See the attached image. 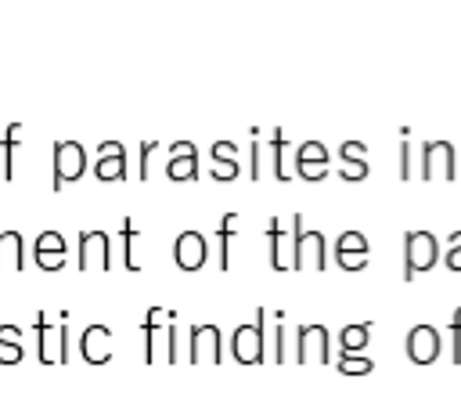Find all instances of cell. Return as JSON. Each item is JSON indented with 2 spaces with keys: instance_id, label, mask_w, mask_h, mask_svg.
Segmentation results:
<instances>
[{
  "instance_id": "7",
  "label": "cell",
  "mask_w": 461,
  "mask_h": 415,
  "mask_svg": "<svg viewBox=\"0 0 461 415\" xmlns=\"http://www.w3.org/2000/svg\"><path fill=\"white\" fill-rule=\"evenodd\" d=\"M223 357V332L220 325L194 321L187 332V361L191 364H220Z\"/></svg>"
},
{
  "instance_id": "17",
  "label": "cell",
  "mask_w": 461,
  "mask_h": 415,
  "mask_svg": "<svg viewBox=\"0 0 461 415\" xmlns=\"http://www.w3.org/2000/svg\"><path fill=\"white\" fill-rule=\"evenodd\" d=\"M32 260H36L40 271H58V267H65V260H68L65 238H61L58 231H40V238H36V245H32Z\"/></svg>"
},
{
  "instance_id": "27",
  "label": "cell",
  "mask_w": 461,
  "mask_h": 415,
  "mask_svg": "<svg viewBox=\"0 0 461 415\" xmlns=\"http://www.w3.org/2000/svg\"><path fill=\"white\" fill-rule=\"evenodd\" d=\"M335 368H339L342 375H367V372L375 368V361H371V357H364V354H339Z\"/></svg>"
},
{
  "instance_id": "5",
  "label": "cell",
  "mask_w": 461,
  "mask_h": 415,
  "mask_svg": "<svg viewBox=\"0 0 461 415\" xmlns=\"http://www.w3.org/2000/svg\"><path fill=\"white\" fill-rule=\"evenodd\" d=\"M328 267V249L321 231H303V213L295 217V235H292V271H324Z\"/></svg>"
},
{
  "instance_id": "22",
  "label": "cell",
  "mask_w": 461,
  "mask_h": 415,
  "mask_svg": "<svg viewBox=\"0 0 461 415\" xmlns=\"http://www.w3.org/2000/svg\"><path fill=\"white\" fill-rule=\"evenodd\" d=\"M238 224H241V217L238 213H227L220 220V227H216V260H220L223 271L230 267V238L238 235Z\"/></svg>"
},
{
  "instance_id": "3",
  "label": "cell",
  "mask_w": 461,
  "mask_h": 415,
  "mask_svg": "<svg viewBox=\"0 0 461 415\" xmlns=\"http://www.w3.org/2000/svg\"><path fill=\"white\" fill-rule=\"evenodd\" d=\"M230 354H234L238 364H263L267 361V307H259L249 325L234 328Z\"/></svg>"
},
{
  "instance_id": "12",
  "label": "cell",
  "mask_w": 461,
  "mask_h": 415,
  "mask_svg": "<svg viewBox=\"0 0 461 415\" xmlns=\"http://www.w3.org/2000/svg\"><path fill=\"white\" fill-rule=\"evenodd\" d=\"M328 170H331V155H328L324 141L310 137V141H303V144L295 148V177H303V180H321Z\"/></svg>"
},
{
  "instance_id": "8",
  "label": "cell",
  "mask_w": 461,
  "mask_h": 415,
  "mask_svg": "<svg viewBox=\"0 0 461 415\" xmlns=\"http://www.w3.org/2000/svg\"><path fill=\"white\" fill-rule=\"evenodd\" d=\"M86 173V152L79 141H54V191L76 184Z\"/></svg>"
},
{
  "instance_id": "2",
  "label": "cell",
  "mask_w": 461,
  "mask_h": 415,
  "mask_svg": "<svg viewBox=\"0 0 461 415\" xmlns=\"http://www.w3.org/2000/svg\"><path fill=\"white\" fill-rule=\"evenodd\" d=\"M36 357L40 364H68L72 339H68V310H58L47 318L43 310L36 314Z\"/></svg>"
},
{
  "instance_id": "19",
  "label": "cell",
  "mask_w": 461,
  "mask_h": 415,
  "mask_svg": "<svg viewBox=\"0 0 461 415\" xmlns=\"http://www.w3.org/2000/svg\"><path fill=\"white\" fill-rule=\"evenodd\" d=\"M238 173H241L238 144L234 141H212V180H234Z\"/></svg>"
},
{
  "instance_id": "24",
  "label": "cell",
  "mask_w": 461,
  "mask_h": 415,
  "mask_svg": "<svg viewBox=\"0 0 461 415\" xmlns=\"http://www.w3.org/2000/svg\"><path fill=\"white\" fill-rule=\"evenodd\" d=\"M285 148H288V134L285 130H274L270 134V159H274V180H292V173L285 170Z\"/></svg>"
},
{
  "instance_id": "25",
  "label": "cell",
  "mask_w": 461,
  "mask_h": 415,
  "mask_svg": "<svg viewBox=\"0 0 461 415\" xmlns=\"http://www.w3.org/2000/svg\"><path fill=\"white\" fill-rule=\"evenodd\" d=\"M137 235H140V227L126 217V220L119 224V242H122V263H126L130 271H140V260L133 256V242H137Z\"/></svg>"
},
{
  "instance_id": "14",
  "label": "cell",
  "mask_w": 461,
  "mask_h": 415,
  "mask_svg": "<svg viewBox=\"0 0 461 415\" xmlns=\"http://www.w3.org/2000/svg\"><path fill=\"white\" fill-rule=\"evenodd\" d=\"M126 173H130V166H126V148H122V141H101V144H97L94 177H97V180H122Z\"/></svg>"
},
{
  "instance_id": "28",
  "label": "cell",
  "mask_w": 461,
  "mask_h": 415,
  "mask_svg": "<svg viewBox=\"0 0 461 415\" xmlns=\"http://www.w3.org/2000/svg\"><path fill=\"white\" fill-rule=\"evenodd\" d=\"M403 144H400V180H414V148H411V130H400Z\"/></svg>"
},
{
  "instance_id": "18",
  "label": "cell",
  "mask_w": 461,
  "mask_h": 415,
  "mask_svg": "<svg viewBox=\"0 0 461 415\" xmlns=\"http://www.w3.org/2000/svg\"><path fill=\"white\" fill-rule=\"evenodd\" d=\"M173 260L180 271H198L205 260H209V249H205V238L198 231H180L176 242H173Z\"/></svg>"
},
{
  "instance_id": "13",
  "label": "cell",
  "mask_w": 461,
  "mask_h": 415,
  "mask_svg": "<svg viewBox=\"0 0 461 415\" xmlns=\"http://www.w3.org/2000/svg\"><path fill=\"white\" fill-rule=\"evenodd\" d=\"M335 263L342 267V271H364L367 267V256H371V249H367V238L360 235V231H342L339 238H335Z\"/></svg>"
},
{
  "instance_id": "4",
  "label": "cell",
  "mask_w": 461,
  "mask_h": 415,
  "mask_svg": "<svg viewBox=\"0 0 461 415\" xmlns=\"http://www.w3.org/2000/svg\"><path fill=\"white\" fill-rule=\"evenodd\" d=\"M439 263V242L432 231H407L403 235V281H414L429 267Z\"/></svg>"
},
{
  "instance_id": "10",
  "label": "cell",
  "mask_w": 461,
  "mask_h": 415,
  "mask_svg": "<svg viewBox=\"0 0 461 415\" xmlns=\"http://www.w3.org/2000/svg\"><path fill=\"white\" fill-rule=\"evenodd\" d=\"M79 271H112V235L104 231H79Z\"/></svg>"
},
{
  "instance_id": "16",
  "label": "cell",
  "mask_w": 461,
  "mask_h": 415,
  "mask_svg": "<svg viewBox=\"0 0 461 415\" xmlns=\"http://www.w3.org/2000/svg\"><path fill=\"white\" fill-rule=\"evenodd\" d=\"M166 177L169 180H198V148L191 141H173L169 144Z\"/></svg>"
},
{
  "instance_id": "32",
  "label": "cell",
  "mask_w": 461,
  "mask_h": 415,
  "mask_svg": "<svg viewBox=\"0 0 461 415\" xmlns=\"http://www.w3.org/2000/svg\"><path fill=\"white\" fill-rule=\"evenodd\" d=\"M447 271H461V231H454L450 238H447Z\"/></svg>"
},
{
  "instance_id": "9",
  "label": "cell",
  "mask_w": 461,
  "mask_h": 415,
  "mask_svg": "<svg viewBox=\"0 0 461 415\" xmlns=\"http://www.w3.org/2000/svg\"><path fill=\"white\" fill-rule=\"evenodd\" d=\"M454 159H457V155H454V144H450V141H443V137L421 141V170H418V177H421V180H436V177L454 180V177H457Z\"/></svg>"
},
{
  "instance_id": "36",
  "label": "cell",
  "mask_w": 461,
  "mask_h": 415,
  "mask_svg": "<svg viewBox=\"0 0 461 415\" xmlns=\"http://www.w3.org/2000/svg\"><path fill=\"white\" fill-rule=\"evenodd\" d=\"M249 177L252 180H259V137H252V148H249Z\"/></svg>"
},
{
  "instance_id": "30",
  "label": "cell",
  "mask_w": 461,
  "mask_h": 415,
  "mask_svg": "<svg viewBox=\"0 0 461 415\" xmlns=\"http://www.w3.org/2000/svg\"><path fill=\"white\" fill-rule=\"evenodd\" d=\"M450 364H461V307L450 314Z\"/></svg>"
},
{
  "instance_id": "31",
  "label": "cell",
  "mask_w": 461,
  "mask_h": 415,
  "mask_svg": "<svg viewBox=\"0 0 461 415\" xmlns=\"http://www.w3.org/2000/svg\"><path fill=\"white\" fill-rule=\"evenodd\" d=\"M339 159L342 162H364L367 159V144L364 141H342L339 144Z\"/></svg>"
},
{
  "instance_id": "29",
  "label": "cell",
  "mask_w": 461,
  "mask_h": 415,
  "mask_svg": "<svg viewBox=\"0 0 461 415\" xmlns=\"http://www.w3.org/2000/svg\"><path fill=\"white\" fill-rule=\"evenodd\" d=\"M274 364H285V310H274V350H270Z\"/></svg>"
},
{
  "instance_id": "15",
  "label": "cell",
  "mask_w": 461,
  "mask_h": 415,
  "mask_svg": "<svg viewBox=\"0 0 461 415\" xmlns=\"http://www.w3.org/2000/svg\"><path fill=\"white\" fill-rule=\"evenodd\" d=\"M79 354L86 364H108L112 361V328L108 325H86L79 336Z\"/></svg>"
},
{
  "instance_id": "33",
  "label": "cell",
  "mask_w": 461,
  "mask_h": 415,
  "mask_svg": "<svg viewBox=\"0 0 461 415\" xmlns=\"http://www.w3.org/2000/svg\"><path fill=\"white\" fill-rule=\"evenodd\" d=\"M155 148H158V141H140V166H137V177L140 180L151 177V155H155Z\"/></svg>"
},
{
  "instance_id": "6",
  "label": "cell",
  "mask_w": 461,
  "mask_h": 415,
  "mask_svg": "<svg viewBox=\"0 0 461 415\" xmlns=\"http://www.w3.org/2000/svg\"><path fill=\"white\" fill-rule=\"evenodd\" d=\"M295 364H331V332L321 321L295 328Z\"/></svg>"
},
{
  "instance_id": "11",
  "label": "cell",
  "mask_w": 461,
  "mask_h": 415,
  "mask_svg": "<svg viewBox=\"0 0 461 415\" xmlns=\"http://www.w3.org/2000/svg\"><path fill=\"white\" fill-rule=\"evenodd\" d=\"M403 346H407L411 364H432L439 357V350H443V336H439L436 325H411Z\"/></svg>"
},
{
  "instance_id": "34",
  "label": "cell",
  "mask_w": 461,
  "mask_h": 415,
  "mask_svg": "<svg viewBox=\"0 0 461 415\" xmlns=\"http://www.w3.org/2000/svg\"><path fill=\"white\" fill-rule=\"evenodd\" d=\"M367 173H371L367 159H364V162H339V177H342V180H364Z\"/></svg>"
},
{
  "instance_id": "1",
  "label": "cell",
  "mask_w": 461,
  "mask_h": 415,
  "mask_svg": "<svg viewBox=\"0 0 461 415\" xmlns=\"http://www.w3.org/2000/svg\"><path fill=\"white\" fill-rule=\"evenodd\" d=\"M176 310L173 307H151L140 321V336H144V361L158 364V343H166V364L180 361V336H176Z\"/></svg>"
},
{
  "instance_id": "37",
  "label": "cell",
  "mask_w": 461,
  "mask_h": 415,
  "mask_svg": "<svg viewBox=\"0 0 461 415\" xmlns=\"http://www.w3.org/2000/svg\"><path fill=\"white\" fill-rule=\"evenodd\" d=\"M0 343H4V346L22 343V328H18V325H0Z\"/></svg>"
},
{
  "instance_id": "35",
  "label": "cell",
  "mask_w": 461,
  "mask_h": 415,
  "mask_svg": "<svg viewBox=\"0 0 461 415\" xmlns=\"http://www.w3.org/2000/svg\"><path fill=\"white\" fill-rule=\"evenodd\" d=\"M22 357H25L22 343H11V346H4V343H0V364H18Z\"/></svg>"
},
{
  "instance_id": "23",
  "label": "cell",
  "mask_w": 461,
  "mask_h": 415,
  "mask_svg": "<svg viewBox=\"0 0 461 415\" xmlns=\"http://www.w3.org/2000/svg\"><path fill=\"white\" fill-rule=\"evenodd\" d=\"M367 339H371V321L346 325V328L339 332V350H342V354H357V350L367 346Z\"/></svg>"
},
{
  "instance_id": "21",
  "label": "cell",
  "mask_w": 461,
  "mask_h": 415,
  "mask_svg": "<svg viewBox=\"0 0 461 415\" xmlns=\"http://www.w3.org/2000/svg\"><path fill=\"white\" fill-rule=\"evenodd\" d=\"M22 267H25L22 231H0V271H22Z\"/></svg>"
},
{
  "instance_id": "20",
  "label": "cell",
  "mask_w": 461,
  "mask_h": 415,
  "mask_svg": "<svg viewBox=\"0 0 461 415\" xmlns=\"http://www.w3.org/2000/svg\"><path fill=\"white\" fill-rule=\"evenodd\" d=\"M267 238H270V267L274 271H292V249L285 242V231H281L277 217L267 220Z\"/></svg>"
},
{
  "instance_id": "26",
  "label": "cell",
  "mask_w": 461,
  "mask_h": 415,
  "mask_svg": "<svg viewBox=\"0 0 461 415\" xmlns=\"http://www.w3.org/2000/svg\"><path fill=\"white\" fill-rule=\"evenodd\" d=\"M18 144H22V123H11L4 130V177L7 180H14V152H18Z\"/></svg>"
}]
</instances>
